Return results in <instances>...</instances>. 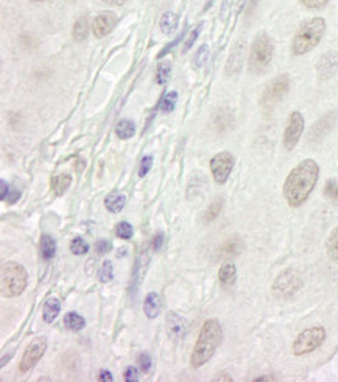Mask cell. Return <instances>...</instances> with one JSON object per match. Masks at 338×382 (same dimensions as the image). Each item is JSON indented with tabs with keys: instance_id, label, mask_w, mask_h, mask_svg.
Returning a JSON list of instances; mask_svg holds the SVG:
<instances>
[{
	"instance_id": "cell-1",
	"label": "cell",
	"mask_w": 338,
	"mask_h": 382,
	"mask_svg": "<svg viewBox=\"0 0 338 382\" xmlns=\"http://www.w3.org/2000/svg\"><path fill=\"white\" fill-rule=\"evenodd\" d=\"M318 177L319 166L317 164V161H301L295 169H291L284 183L285 201H287L291 207H298L304 205V201H307L312 190L317 186Z\"/></svg>"
},
{
	"instance_id": "cell-2",
	"label": "cell",
	"mask_w": 338,
	"mask_h": 382,
	"mask_svg": "<svg viewBox=\"0 0 338 382\" xmlns=\"http://www.w3.org/2000/svg\"><path fill=\"white\" fill-rule=\"evenodd\" d=\"M221 337H223V331H221V326L217 320H206L205 325H203L200 335H198V340L195 344L194 352H192L190 363L194 368H200L205 366V363L214 356L215 350L218 348Z\"/></svg>"
},
{
	"instance_id": "cell-3",
	"label": "cell",
	"mask_w": 338,
	"mask_h": 382,
	"mask_svg": "<svg viewBox=\"0 0 338 382\" xmlns=\"http://www.w3.org/2000/svg\"><path fill=\"white\" fill-rule=\"evenodd\" d=\"M324 33L326 21L323 17H312V19L302 22L295 34L293 43H291V50L298 56L308 54L322 43Z\"/></svg>"
},
{
	"instance_id": "cell-4",
	"label": "cell",
	"mask_w": 338,
	"mask_h": 382,
	"mask_svg": "<svg viewBox=\"0 0 338 382\" xmlns=\"http://www.w3.org/2000/svg\"><path fill=\"white\" fill-rule=\"evenodd\" d=\"M28 282L27 270L21 264L5 262L2 265V278H0V287H2V295L5 298L19 297L25 291Z\"/></svg>"
},
{
	"instance_id": "cell-5",
	"label": "cell",
	"mask_w": 338,
	"mask_h": 382,
	"mask_svg": "<svg viewBox=\"0 0 338 382\" xmlns=\"http://www.w3.org/2000/svg\"><path fill=\"white\" fill-rule=\"evenodd\" d=\"M273 54H275V45H273L271 38L267 33H259L254 38L251 44V50H249L248 66L249 71L253 74H260L270 66L273 60Z\"/></svg>"
},
{
	"instance_id": "cell-6",
	"label": "cell",
	"mask_w": 338,
	"mask_h": 382,
	"mask_svg": "<svg viewBox=\"0 0 338 382\" xmlns=\"http://www.w3.org/2000/svg\"><path fill=\"white\" fill-rule=\"evenodd\" d=\"M324 339H326V329L323 326L308 328L296 337L291 350H293L295 356H304L308 355V352L318 350L319 346L323 345Z\"/></svg>"
},
{
	"instance_id": "cell-7",
	"label": "cell",
	"mask_w": 338,
	"mask_h": 382,
	"mask_svg": "<svg viewBox=\"0 0 338 382\" xmlns=\"http://www.w3.org/2000/svg\"><path fill=\"white\" fill-rule=\"evenodd\" d=\"M302 287V281L300 275L293 270H285L281 275L276 278V281L273 282V295L278 300H289L293 295L298 293Z\"/></svg>"
},
{
	"instance_id": "cell-8",
	"label": "cell",
	"mask_w": 338,
	"mask_h": 382,
	"mask_svg": "<svg viewBox=\"0 0 338 382\" xmlns=\"http://www.w3.org/2000/svg\"><path fill=\"white\" fill-rule=\"evenodd\" d=\"M234 156L229 152H220L211 159V172L215 181L218 184H225L228 181V178L234 167Z\"/></svg>"
},
{
	"instance_id": "cell-9",
	"label": "cell",
	"mask_w": 338,
	"mask_h": 382,
	"mask_svg": "<svg viewBox=\"0 0 338 382\" xmlns=\"http://www.w3.org/2000/svg\"><path fill=\"white\" fill-rule=\"evenodd\" d=\"M304 133V117L302 114L298 111H293L290 114L287 126H285L284 131V147L285 150H293L296 146H298L300 139Z\"/></svg>"
},
{
	"instance_id": "cell-10",
	"label": "cell",
	"mask_w": 338,
	"mask_h": 382,
	"mask_svg": "<svg viewBox=\"0 0 338 382\" xmlns=\"http://www.w3.org/2000/svg\"><path fill=\"white\" fill-rule=\"evenodd\" d=\"M45 350H47V340H45L44 337L34 339L32 344L27 346V350L24 352V357H22L21 366H19L21 373L30 372V370L39 362V359L44 356Z\"/></svg>"
},
{
	"instance_id": "cell-11",
	"label": "cell",
	"mask_w": 338,
	"mask_h": 382,
	"mask_svg": "<svg viewBox=\"0 0 338 382\" xmlns=\"http://www.w3.org/2000/svg\"><path fill=\"white\" fill-rule=\"evenodd\" d=\"M290 88V80L287 75H279L273 82L267 86L265 94H264V100L265 105H273V103H278L281 98H284V95L289 92Z\"/></svg>"
},
{
	"instance_id": "cell-12",
	"label": "cell",
	"mask_w": 338,
	"mask_h": 382,
	"mask_svg": "<svg viewBox=\"0 0 338 382\" xmlns=\"http://www.w3.org/2000/svg\"><path fill=\"white\" fill-rule=\"evenodd\" d=\"M119 17L113 11H103V13L98 14L94 19V24H92V30L97 39H102L104 36L114 30L115 25H117Z\"/></svg>"
},
{
	"instance_id": "cell-13",
	"label": "cell",
	"mask_w": 338,
	"mask_h": 382,
	"mask_svg": "<svg viewBox=\"0 0 338 382\" xmlns=\"http://www.w3.org/2000/svg\"><path fill=\"white\" fill-rule=\"evenodd\" d=\"M338 72V52L330 50L319 56L317 63V74L319 80H329Z\"/></svg>"
},
{
	"instance_id": "cell-14",
	"label": "cell",
	"mask_w": 338,
	"mask_h": 382,
	"mask_svg": "<svg viewBox=\"0 0 338 382\" xmlns=\"http://www.w3.org/2000/svg\"><path fill=\"white\" fill-rule=\"evenodd\" d=\"M245 49H247V44H245L243 39L237 41L234 49H232L229 60H228V66H226V72L229 75H234L240 72V69L243 66V60H245Z\"/></svg>"
},
{
	"instance_id": "cell-15",
	"label": "cell",
	"mask_w": 338,
	"mask_h": 382,
	"mask_svg": "<svg viewBox=\"0 0 338 382\" xmlns=\"http://www.w3.org/2000/svg\"><path fill=\"white\" fill-rule=\"evenodd\" d=\"M167 322L173 335H177V337H184L185 331H188V322H185L183 317H179L177 312H170L167 317Z\"/></svg>"
},
{
	"instance_id": "cell-16",
	"label": "cell",
	"mask_w": 338,
	"mask_h": 382,
	"mask_svg": "<svg viewBox=\"0 0 338 382\" xmlns=\"http://www.w3.org/2000/svg\"><path fill=\"white\" fill-rule=\"evenodd\" d=\"M237 280V267L234 264L226 262L220 267L218 270V281L223 284L225 287H229L236 282Z\"/></svg>"
},
{
	"instance_id": "cell-17",
	"label": "cell",
	"mask_w": 338,
	"mask_h": 382,
	"mask_svg": "<svg viewBox=\"0 0 338 382\" xmlns=\"http://www.w3.org/2000/svg\"><path fill=\"white\" fill-rule=\"evenodd\" d=\"M144 312L148 318H156L161 312V298L156 292H150L145 298L144 303Z\"/></svg>"
},
{
	"instance_id": "cell-18",
	"label": "cell",
	"mask_w": 338,
	"mask_h": 382,
	"mask_svg": "<svg viewBox=\"0 0 338 382\" xmlns=\"http://www.w3.org/2000/svg\"><path fill=\"white\" fill-rule=\"evenodd\" d=\"M126 205V196L124 194H109L106 196V200H104V206H106V210L113 214H117L122 210H124Z\"/></svg>"
},
{
	"instance_id": "cell-19",
	"label": "cell",
	"mask_w": 338,
	"mask_h": 382,
	"mask_svg": "<svg viewBox=\"0 0 338 382\" xmlns=\"http://www.w3.org/2000/svg\"><path fill=\"white\" fill-rule=\"evenodd\" d=\"M60 311H61V301L58 300V298H49L47 301L44 303V320L45 323H52L55 320V318L58 317V314H60Z\"/></svg>"
},
{
	"instance_id": "cell-20",
	"label": "cell",
	"mask_w": 338,
	"mask_h": 382,
	"mask_svg": "<svg viewBox=\"0 0 338 382\" xmlns=\"http://www.w3.org/2000/svg\"><path fill=\"white\" fill-rule=\"evenodd\" d=\"M72 183V177L67 173H58L52 178V189H54L55 195H63L69 189Z\"/></svg>"
},
{
	"instance_id": "cell-21",
	"label": "cell",
	"mask_w": 338,
	"mask_h": 382,
	"mask_svg": "<svg viewBox=\"0 0 338 382\" xmlns=\"http://www.w3.org/2000/svg\"><path fill=\"white\" fill-rule=\"evenodd\" d=\"M326 251H328L329 259L338 264V225L330 231L328 240H326Z\"/></svg>"
},
{
	"instance_id": "cell-22",
	"label": "cell",
	"mask_w": 338,
	"mask_h": 382,
	"mask_svg": "<svg viewBox=\"0 0 338 382\" xmlns=\"http://www.w3.org/2000/svg\"><path fill=\"white\" fill-rule=\"evenodd\" d=\"M242 250V242L240 239H237V237H232V239L226 240L223 245L220 248V256L223 258H231V256H236V254L240 253Z\"/></svg>"
},
{
	"instance_id": "cell-23",
	"label": "cell",
	"mask_w": 338,
	"mask_h": 382,
	"mask_svg": "<svg viewBox=\"0 0 338 382\" xmlns=\"http://www.w3.org/2000/svg\"><path fill=\"white\" fill-rule=\"evenodd\" d=\"M41 251H43V256L45 260H50L55 258L56 254V242L52 236L44 234L43 240H41Z\"/></svg>"
},
{
	"instance_id": "cell-24",
	"label": "cell",
	"mask_w": 338,
	"mask_h": 382,
	"mask_svg": "<svg viewBox=\"0 0 338 382\" xmlns=\"http://www.w3.org/2000/svg\"><path fill=\"white\" fill-rule=\"evenodd\" d=\"M178 25V16L172 13V11H167V13L162 14L161 17V21H159V27H161V30L162 33H166V34H170L174 28H177Z\"/></svg>"
},
{
	"instance_id": "cell-25",
	"label": "cell",
	"mask_w": 338,
	"mask_h": 382,
	"mask_svg": "<svg viewBox=\"0 0 338 382\" xmlns=\"http://www.w3.org/2000/svg\"><path fill=\"white\" fill-rule=\"evenodd\" d=\"M64 325L67 326V329H71V331H80V329L84 328L86 322L83 317L77 314V312H69V314L64 317Z\"/></svg>"
},
{
	"instance_id": "cell-26",
	"label": "cell",
	"mask_w": 338,
	"mask_h": 382,
	"mask_svg": "<svg viewBox=\"0 0 338 382\" xmlns=\"http://www.w3.org/2000/svg\"><path fill=\"white\" fill-rule=\"evenodd\" d=\"M87 30H89V22H87V16H81L80 19L75 22L74 30H72L75 41H83V39H86Z\"/></svg>"
},
{
	"instance_id": "cell-27",
	"label": "cell",
	"mask_w": 338,
	"mask_h": 382,
	"mask_svg": "<svg viewBox=\"0 0 338 382\" xmlns=\"http://www.w3.org/2000/svg\"><path fill=\"white\" fill-rule=\"evenodd\" d=\"M115 135L120 139H130L134 135V124L128 119L120 120L117 126H115Z\"/></svg>"
},
{
	"instance_id": "cell-28",
	"label": "cell",
	"mask_w": 338,
	"mask_h": 382,
	"mask_svg": "<svg viewBox=\"0 0 338 382\" xmlns=\"http://www.w3.org/2000/svg\"><path fill=\"white\" fill-rule=\"evenodd\" d=\"M221 207H223V200L215 199L205 212V222H212V220L217 218L221 212Z\"/></svg>"
},
{
	"instance_id": "cell-29",
	"label": "cell",
	"mask_w": 338,
	"mask_h": 382,
	"mask_svg": "<svg viewBox=\"0 0 338 382\" xmlns=\"http://www.w3.org/2000/svg\"><path fill=\"white\" fill-rule=\"evenodd\" d=\"M170 71L172 66L168 61H162L157 65V71H156V80L159 85H166L168 77H170Z\"/></svg>"
},
{
	"instance_id": "cell-30",
	"label": "cell",
	"mask_w": 338,
	"mask_h": 382,
	"mask_svg": "<svg viewBox=\"0 0 338 382\" xmlns=\"http://www.w3.org/2000/svg\"><path fill=\"white\" fill-rule=\"evenodd\" d=\"M177 102H178L177 92H174V91L167 92L166 97L162 98V102H161V111L162 113H172L174 106H177Z\"/></svg>"
},
{
	"instance_id": "cell-31",
	"label": "cell",
	"mask_w": 338,
	"mask_h": 382,
	"mask_svg": "<svg viewBox=\"0 0 338 382\" xmlns=\"http://www.w3.org/2000/svg\"><path fill=\"white\" fill-rule=\"evenodd\" d=\"M113 278H114L113 264H111L109 260H104L100 270H98V280H100L102 282H109V281H113Z\"/></svg>"
},
{
	"instance_id": "cell-32",
	"label": "cell",
	"mask_w": 338,
	"mask_h": 382,
	"mask_svg": "<svg viewBox=\"0 0 338 382\" xmlns=\"http://www.w3.org/2000/svg\"><path fill=\"white\" fill-rule=\"evenodd\" d=\"M324 195L326 199L330 201H338V181L337 179H328L324 186Z\"/></svg>"
},
{
	"instance_id": "cell-33",
	"label": "cell",
	"mask_w": 338,
	"mask_h": 382,
	"mask_svg": "<svg viewBox=\"0 0 338 382\" xmlns=\"http://www.w3.org/2000/svg\"><path fill=\"white\" fill-rule=\"evenodd\" d=\"M71 250L74 254L81 256V254H86L89 251V245H87V242L84 239H81V237H75V239L71 242Z\"/></svg>"
},
{
	"instance_id": "cell-34",
	"label": "cell",
	"mask_w": 338,
	"mask_h": 382,
	"mask_svg": "<svg viewBox=\"0 0 338 382\" xmlns=\"http://www.w3.org/2000/svg\"><path fill=\"white\" fill-rule=\"evenodd\" d=\"M207 58H209V45L207 44H203L201 47L196 50L195 58H194V66H196V67L205 66V63L207 61Z\"/></svg>"
},
{
	"instance_id": "cell-35",
	"label": "cell",
	"mask_w": 338,
	"mask_h": 382,
	"mask_svg": "<svg viewBox=\"0 0 338 382\" xmlns=\"http://www.w3.org/2000/svg\"><path fill=\"white\" fill-rule=\"evenodd\" d=\"M115 234H117L120 239H131V236H133V227L128 222H120L117 225V229H115Z\"/></svg>"
},
{
	"instance_id": "cell-36",
	"label": "cell",
	"mask_w": 338,
	"mask_h": 382,
	"mask_svg": "<svg viewBox=\"0 0 338 382\" xmlns=\"http://www.w3.org/2000/svg\"><path fill=\"white\" fill-rule=\"evenodd\" d=\"M151 167H153V156H144L141 166H139V177L144 178L151 170Z\"/></svg>"
},
{
	"instance_id": "cell-37",
	"label": "cell",
	"mask_w": 338,
	"mask_h": 382,
	"mask_svg": "<svg viewBox=\"0 0 338 382\" xmlns=\"http://www.w3.org/2000/svg\"><path fill=\"white\" fill-rule=\"evenodd\" d=\"M300 2L308 10H322L329 3V0H300Z\"/></svg>"
},
{
	"instance_id": "cell-38",
	"label": "cell",
	"mask_w": 338,
	"mask_h": 382,
	"mask_svg": "<svg viewBox=\"0 0 338 382\" xmlns=\"http://www.w3.org/2000/svg\"><path fill=\"white\" fill-rule=\"evenodd\" d=\"M137 363H139V368H141L144 373H148L151 370V357L147 355V352H142V355H139Z\"/></svg>"
},
{
	"instance_id": "cell-39",
	"label": "cell",
	"mask_w": 338,
	"mask_h": 382,
	"mask_svg": "<svg viewBox=\"0 0 338 382\" xmlns=\"http://www.w3.org/2000/svg\"><path fill=\"white\" fill-rule=\"evenodd\" d=\"M200 32H201V25H198L195 30H192V33L189 34V38H188V41H185V44H184L183 52H188L192 47V44L196 41V38H198V34H200Z\"/></svg>"
},
{
	"instance_id": "cell-40",
	"label": "cell",
	"mask_w": 338,
	"mask_h": 382,
	"mask_svg": "<svg viewBox=\"0 0 338 382\" xmlns=\"http://www.w3.org/2000/svg\"><path fill=\"white\" fill-rule=\"evenodd\" d=\"M111 247H113V245H111V242L100 239L95 244V250H97L98 254H100V256H103V254H106L111 250Z\"/></svg>"
},
{
	"instance_id": "cell-41",
	"label": "cell",
	"mask_w": 338,
	"mask_h": 382,
	"mask_svg": "<svg viewBox=\"0 0 338 382\" xmlns=\"http://www.w3.org/2000/svg\"><path fill=\"white\" fill-rule=\"evenodd\" d=\"M124 376H125V381L126 382H137L139 381V372L134 367H128L125 370Z\"/></svg>"
},
{
	"instance_id": "cell-42",
	"label": "cell",
	"mask_w": 338,
	"mask_h": 382,
	"mask_svg": "<svg viewBox=\"0 0 338 382\" xmlns=\"http://www.w3.org/2000/svg\"><path fill=\"white\" fill-rule=\"evenodd\" d=\"M162 244H164V233L159 231V233H156L153 237V250L159 251L162 248Z\"/></svg>"
},
{
	"instance_id": "cell-43",
	"label": "cell",
	"mask_w": 338,
	"mask_h": 382,
	"mask_svg": "<svg viewBox=\"0 0 338 382\" xmlns=\"http://www.w3.org/2000/svg\"><path fill=\"white\" fill-rule=\"evenodd\" d=\"M21 199V192L19 190H16V189H10V192H8V195H7V199H5V201H7V203H10V205H13V203H16L17 200Z\"/></svg>"
},
{
	"instance_id": "cell-44",
	"label": "cell",
	"mask_w": 338,
	"mask_h": 382,
	"mask_svg": "<svg viewBox=\"0 0 338 382\" xmlns=\"http://www.w3.org/2000/svg\"><path fill=\"white\" fill-rule=\"evenodd\" d=\"M0 186H2V192H0V199H2L5 201V199H7V195L10 192V189L7 186V183L5 181H0Z\"/></svg>"
},
{
	"instance_id": "cell-45",
	"label": "cell",
	"mask_w": 338,
	"mask_h": 382,
	"mask_svg": "<svg viewBox=\"0 0 338 382\" xmlns=\"http://www.w3.org/2000/svg\"><path fill=\"white\" fill-rule=\"evenodd\" d=\"M100 381H103V382H111L113 381V374H111L109 372H106V370H103V372L100 373V378H98Z\"/></svg>"
},
{
	"instance_id": "cell-46",
	"label": "cell",
	"mask_w": 338,
	"mask_h": 382,
	"mask_svg": "<svg viewBox=\"0 0 338 382\" xmlns=\"http://www.w3.org/2000/svg\"><path fill=\"white\" fill-rule=\"evenodd\" d=\"M102 2L108 5H114V7H120V5H124L126 0H102Z\"/></svg>"
},
{
	"instance_id": "cell-47",
	"label": "cell",
	"mask_w": 338,
	"mask_h": 382,
	"mask_svg": "<svg viewBox=\"0 0 338 382\" xmlns=\"http://www.w3.org/2000/svg\"><path fill=\"white\" fill-rule=\"evenodd\" d=\"M254 381L256 382H260V381H275V378H273V376H260V378H256Z\"/></svg>"
},
{
	"instance_id": "cell-48",
	"label": "cell",
	"mask_w": 338,
	"mask_h": 382,
	"mask_svg": "<svg viewBox=\"0 0 338 382\" xmlns=\"http://www.w3.org/2000/svg\"><path fill=\"white\" fill-rule=\"evenodd\" d=\"M223 376H226V374H223ZM232 381V378H215V381Z\"/></svg>"
},
{
	"instance_id": "cell-49",
	"label": "cell",
	"mask_w": 338,
	"mask_h": 382,
	"mask_svg": "<svg viewBox=\"0 0 338 382\" xmlns=\"http://www.w3.org/2000/svg\"><path fill=\"white\" fill-rule=\"evenodd\" d=\"M33 2H43V0H33Z\"/></svg>"
}]
</instances>
